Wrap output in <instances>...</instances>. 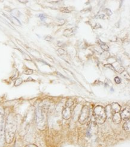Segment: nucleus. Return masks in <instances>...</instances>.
<instances>
[{"label": "nucleus", "instance_id": "1", "mask_svg": "<svg viewBox=\"0 0 130 147\" xmlns=\"http://www.w3.org/2000/svg\"><path fill=\"white\" fill-rule=\"evenodd\" d=\"M17 129V119L16 116L11 113L7 118L5 125V137L7 144H11L13 142L15 134Z\"/></svg>", "mask_w": 130, "mask_h": 147}, {"label": "nucleus", "instance_id": "2", "mask_svg": "<svg viewBox=\"0 0 130 147\" xmlns=\"http://www.w3.org/2000/svg\"><path fill=\"white\" fill-rule=\"evenodd\" d=\"M35 118L37 127L40 130H44L46 126V116L43 107H39L36 109Z\"/></svg>", "mask_w": 130, "mask_h": 147}, {"label": "nucleus", "instance_id": "3", "mask_svg": "<svg viewBox=\"0 0 130 147\" xmlns=\"http://www.w3.org/2000/svg\"><path fill=\"white\" fill-rule=\"evenodd\" d=\"M94 116L97 124H103L107 118L105 109L101 106L95 107L94 110Z\"/></svg>", "mask_w": 130, "mask_h": 147}, {"label": "nucleus", "instance_id": "4", "mask_svg": "<svg viewBox=\"0 0 130 147\" xmlns=\"http://www.w3.org/2000/svg\"><path fill=\"white\" fill-rule=\"evenodd\" d=\"M90 116V109L88 106H84L80 114L79 117V122L80 124H85L88 122Z\"/></svg>", "mask_w": 130, "mask_h": 147}, {"label": "nucleus", "instance_id": "5", "mask_svg": "<svg viewBox=\"0 0 130 147\" xmlns=\"http://www.w3.org/2000/svg\"><path fill=\"white\" fill-rule=\"evenodd\" d=\"M97 131L98 127L97 124L94 122H91L87 131V136L90 138L92 136L93 134H97Z\"/></svg>", "mask_w": 130, "mask_h": 147}, {"label": "nucleus", "instance_id": "6", "mask_svg": "<svg viewBox=\"0 0 130 147\" xmlns=\"http://www.w3.org/2000/svg\"><path fill=\"white\" fill-rule=\"evenodd\" d=\"M63 118L65 119H69L71 116V110L70 107H65L63 109V112H62Z\"/></svg>", "mask_w": 130, "mask_h": 147}, {"label": "nucleus", "instance_id": "7", "mask_svg": "<svg viewBox=\"0 0 130 147\" xmlns=\"http://www.w3.org/2000/svg\"><path fill=\"white\" fill-rule=\"evenodd\" d=\"M129 116H130V112H129V108H126L123 109L122 112V113L121 115V119H123V120H128L129 119Z\"/></svg>", "mask_w": 130, "mask_h": 147}, {"label": "nucleus", "instance_id": "8", "mask_svg": "<svg viewBox=\"0 0 130 147\" xmlns=\"http://www.w3.org/2000/svg\"><path fill=\"white\" fill-rule=\"evenodd\" d=\"M110 107H111V111H112V113L114 114V113H119L120 112L121 110V106L120 105H119L118 103L117 102H113L111 104V105H110Z\"/></svg>", "mask_w": 130, "mask_h": 147}, {"label": "nucleus", "instance_id": "9", "mask_svg": "<svg viewBox=\"0 0 130 147\" xmlns=\"http://www.w3.org/2000/svg\"><path fill=\"white\" fill-rule=\"evenodd\" d=\"M5 133L3 127L0 130V147H3L5 145Z\"/></svg>", "mask_w": 130, "mask_h": 147}, {"label": "nucleus", "instance_id": "10", "mask_svg": "<svg viewBox=\"0 0 130 147\" xmlns=\"http://www.w3.org/2000/svg\"><path fill=\"white\" fill-rule=\"evenodd\" d=\"M113 122L116 124H118L121 122V116L119 113H114L112 116Z\"/></svg>", "mask_w": 130, "mask_h": 147}, {"label": "nucleus", "instance_id": "11", "mask_svg": "<svg viewBox=\"0 0 130 147\" xmlns=\"http://www.w3.org/2000/svg\"><path fill=\"white\" fill-rule=\"evenodd\" d=\"M4 116V109L2 107H0V130H1V128L3 127Z\"/></svg>", "mask_w": 130, "mask_h": 147}, {"label": "nucleus", "instance_id": "12", "mask_svg": "<svg viewBox=\"0 0 130 147\" xmlns=\"http://www.w3.org/2000/svg\"><path fill=\"white\" fill-rule=\"evenodd\" d=\"M123 129L127 133H129L130 131V121L129 119L127 120L123 125Z\"/></svg>", "mask_w": 130, "mask_h": 147}, {"label": "nucleus", "instance_id": "13", "mask_svg": "<svg viewBox=\"0 0 130 147\" xmlns=\"http://www.w3.org/2000/svg\"><path fill=\"white\" fill-rule=\"evenodd\" d=\"M105 112H106V116H108L109 118L112 117L113 113H112V111H111L110 105H109L106 107V109H105Z\"/></svg>", "mask_w": 130, "mask_h": 147}, {"label": "nucleus", "instance_id": "14", "mask_svg": "<svg viewBox=\"0 0 130 147\" xmlns=\"http://www.w3.org/2000/svg\"><path fill=\"white\" fill-rule=\"evenodd\" d=\"M98 41H99V44H100L101 48L103 49V50H104V51H108V50H109V47L107 46V45H106V44H105V43L101 42V41L100 40H98Z\"/></svg>", "mask_w": 130, "mask_h": 147}, {"label": "nucleus", "instance_id": "15", "mask_svg": "<svg viewBox=\"0 0 130 147\" xmlns=\"http://www.w3.org/2000/svg\"><path fill=\"white\" fill-rule=\"evenodd\" d=\"M10 19L11 20V22H13V24H15V25H17V26H21V23H20V22L19 21L16 19V18H15V17H13V16H11Z\"/></svg>", "mask_w": 130, "mask_h": 147}, {"label": "nucleus", "instance_id": "16", "mask_svg": "<svg viewBox=\"0 0 130 147\" xmlns=\"http://www.w3.org/2000/svg\"><path fill=\"white\" fill-rule=\"evenodd\" d=\"M73 105H74V101L72 100H71V99L68 100L65 103L66 107H70V108H71V107L73 106Z\"/></svg>", "mask_w": 130, "mask_h": 147}, {"label": "nucleus", "instance_id": "17", "mask_svg": "<svg viewBox=\"0 0 130 147\" xmlns=\"http://www.w3.org/2000/svg\"><path fill=\"white\" fill-rule=\"evenodd\" d=\"M22 80L21 78H18L16 80L15 83V86H19L21 84H22Z\"/></svg>", "mask_w": 130, "mask_h": 147}, {"label": "nucleus", "instance_id": "18", "mask_svg": "<svg viewBox=\"0 0 130 147\" xmlns=\"http://www.w3.org/2000/svg\"><path fill=\"white\" fill-rule=\"evenodd\" d=\"M60 11L61 12H63V13H70V11L69 9H68L67 7L61 8L60 9Z\"/></svg>", "mask_w": 130, "mask_h": 147}, {"label": "nucleus", "instance_id": "19", "mask_svg": "<svg viewBox=\"0 0 130 147\" xmlns=\"http://www.w3.org/2000/svg\"><path fill=\"white\" fill-rule=\"evenodd\" d=\"M58 53H59L60 55H63V54H67L65 51L63 49H62V48L59 49V50H58Z\"/></svg>", "mask_w": 130, "mask_h": 147}, {"label": "nucleus", "instance_id": "20", "mask_svg": "<svg viewBox=\"0 0 130 147\" xmlns=\"http://www.w3.org/2000/svg\"><path fill=\"white\" fill-rule=\"evenodd\" d=\"M115 83H116V84H120V83H121V79H120V78L118 77H116L115 78Z\"/></svg>", "mask_w": 130, "mask_h": 147}, {"label": "nucleus", "instance_id": "21", "mask_svg": "<svg viewBox=\"0 0 130 147\" xmlns=\"http://www.w3.org/2000/svg\"><path fill=\"white\" fill-rule=\"evenodd\" d=\"M33 70H31V69H28L27 71H26L24 73L26 74L29 75V74H33Z\"/></svg>", "mask_w": 130, "mask_h": 147}, {"label": "nucleus", "instance_id": "22", "mask_svg": "<svg viewBox=\"0 0 130 147\" xmlns=\"http://www.w3.org/2000/svg\"><path fill=\"white\" fill-rule=\"evenodd\" d=\"M39 17H40V19H41V20H43L44 19H46V15H44V14H41V15H39Z\"/></svg>", "mask_w": 130, "mask_h": 147}, {"label": "nucleus", "instance_id": "23", "mask_svg": "<svg viewBox=\"0 0 130 147\" xmlns=\"http://www.w3.org/2000/svg\"><path fill=\"white\" fill-rule=\"evenodd\" d=\"M25 147H38V146H36L34 144H28V145H26Z\"/></svg>", "mask_w": 130, "mask_h": 147}, {"label": "nucleus", "instance_id": "24", "mask_svg": "<svg viewBox=\"0 0 130 147\" xmlns=\"http://www.w3.org/2000/svg\"><path fill=\"white\" fill-rule=\"evenodd\" d=\"M52 39V38L51 36H48L46 38H45V40H46L47 41H51Z\"/></svg>", "mask_w": 130, "mask_h": 147}, {"label": "nucleus", "instance_id": "25", "mask_svg": "<svg viewBox=\"0 0 130 147\" xmlns=\"http://www.w3.org/2000/svg\"><path fill=\"white\" fill-rule=\"evenodd\" d=\"M105 66H106V67H108V68H111V69H114V68H113V66H111V65H105Z\"/></svg>", "mask_w": 130, "mask_h": 147}]
</instances>
